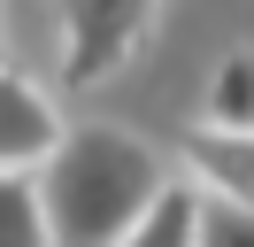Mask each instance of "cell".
Wrapping results in <instances>:
<instances>
[{"label": "cell", "instance_id": "cell-1", "mask_svg": "<svg viewBox=\"0 0 254 247\" xmlns=\"http://www.w3.org/2000/svg\"><path fill=\"white\" fill-rule=\"evenodd\" d=\"M170 178L162 154L146 139L116 131V124H77L62 131V147L39 162V185H47V232L62 247H108L131 240L146 193Z\"/></svg>", "mask_w": 254, "mask_h": 247}, {"label": "cell", "instance_id": "cell-6", "mask_svg": "<svg viewBox=\"0 0 254 247\" xmlns=\"http://www.w3.org/2000/svg\"><path fill=\"white\" fill-rule=\"evenodd\" d=\"M47 232V185L39 170H8L0 162V247H39Z\"/></svg>", "mask_w": 254, "mask_h": 247}, {"label": "cell", "instance_id": "cell-5", "mask_svg": "<svg viewBox=\"0 0 254 247\" xmlns=\"http://www.w3.org/2000/svg\"><path fill=\"white\" fill-rule=\"evenodd\" d=\"M200 209H208V193H200L192 170H185V178H162L154 193H146L131 240H139V247H200Z\"/></svg>", "mask_w": 254, "mask_h": 247}, {"label": "cell", "instance_id": "cell-4", "mask_svg": "<svg viewBox=\"0 0 254 247\" xmlns=\"http://www.w3.org/2000/svg\"><path fill=\"white\" fill-rule=\"evenodd\" d=\"M177 154H185V170L208 185V193L254 201V124L247 116H200Z\"/></svg>", "mask_w": 254, "mask_h": 247}, {"label": "cell", "instance_id": "cell-2", "mask_svg": "<svg viewBox=\"0 0 254 247\" xmlns=\"http://www.w3.org/2000/svg\"><path fill=\"white\" fill-rule=\"evenodd\" d=\"M154 15H162V0H62V77L108 85L154 39Z\"/></svg>", "mask_w": 254, "mask_h": 247}, {"label": "cell", "instance_id": "cell-3", "mask_svg": "<svg viewBox=\"0 0 254 247\" xmlns=\"http://www.w3.org/2000/svg\"><path fill=\"white\" fill-rule=\"evenodd\" d=\"M62 108H54V93L39 85V77L8 70L0 62V162L8 170H39L54 147H62Z\"/></svg>", "mask_w": 254, "mask_h": 247}, {"label": "cell", "instance_id": "cell-7", "mask_svg": "<svg viewBox=\"0 0 254 247\" xmlns=\"http://www.w3.org/2000/svg\"><path fill=\"white\" fill-rule=\"evenodd\" d=\"M208 116H247L254 124V54H231L208 85Z\"/></svg>", "mask_w": 254, "mask_h": 247}]
</instances>
